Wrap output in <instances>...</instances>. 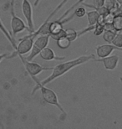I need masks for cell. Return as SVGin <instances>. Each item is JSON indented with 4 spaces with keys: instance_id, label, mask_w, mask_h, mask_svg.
<instances>
[{
    "instance_id": "obj_3",
    "label": "cell",
    "mask_w": 122,
    "mask_h": 129,
    "mask_svg": "<svg viewBox=\"0 0 122 129\" xmlns=\"http://www.w3.org/2000/svg\"><path fill=\"white\" fill-rule=\"evenodd\" d=\"M10 15H11V20H10V25H11L12 35L16 36L18 34L21 33L24 30H28L29 32L28 25L25 24L21 18H19L15 13V0H11L10 1Z\"/></svg>"
},
{
    "instance_id": "obj_13",
    "label": "cell",
    "mask_w": 122,
    "mask_h": 129,
    "mask_svg": "<svg viewBox=\"0 0 122 129\" xmlns=\"http://www.w3.org/2000/svg\"><path fill=\"white\" fill-rule=\"evenodd\" d=\"M104 6H105L110 12H112L113 14H115L116 12V10H117V9L119 8V4L116 2V0H105Z\"/></svg>"
},
{
    "instance_id": "obj_9",
    "label": "cell",
    "mask_w": 122,
    "mask_h": 129,
    "mask_svg": "<svg viewBox=\"0 0 122 129\" xmlns=\"http://www.w3.org/2000/svg\"><path fill=\"white\" fill-rule=\"evenodd\" d=\"M115 50L122 51V48H118L114 45H110V44L100 45L96 47V55L99 58H105L106 56L110 55Z\"/></svg>"
},
{
    "instance_id": "obj_22",
    "label": "cell",
    "mask_w": 122,
    "mask_h": 129,
    "mask_svg": "<svg viewBox=\"0 0 122 129\" xmlns=\"http://www.w3.org/2000/svg\"><path fill=\"white\" fill-rule=\"evenodd\" d=\"M50 35V38H52L53 40H54L56 41V40H58L59 39L66 36V30L64 29H63L60 32H59L58 34H55V35Z\"/></svg>"
},
{
    "instance_id": "obj_16",
    "label": "cell",
    "mask_w": 122,
    "mask_h": 129,
    "mask_svg": "<svg viewBox=\"0 0 122 129\" xmlns=\"http://www.w3.org/2000/svg\"><path fill=\"white\" fill-rule=\"evenodd\" d=\"M116 34H117V32L115 31V30H105L103 33L104 40L108 44H111L113 40L115 39Z\"/></svg>"
},
{
    "instance_id": "obj_26",
    "label": "cell",
    "mask_w": 122,
    "mask_h": 129,
    "mask_svg": "<svg viewBox=\"0 0 122 129\" xmlns=\"http://www.w3.org/2000/svg\"><path fill=\"white\" fill-rule=\"evenodd\" d=\"M40 2V0H35V2H34V6H37V5L38 4V3Z\"/></svg>"
},
{
    "instance_id": "obj_20",
    "label": "cell",
    "mask_w": 122,
    "mask_h": 129,
    "mask_svg": "<svg viewBox=\"0 0 122 129\" xmlns=\"http://www.w3.org/2000/svg\"><path fill=\"white\" fill-rule=\"evenodd\" d=\"M104 31H105V26H104V24L97 23V24L95 25V29L93 30V33H94L95 35L100 36L101 35H103Z\"/></svg>"
},
{
    "instance_id": "obj_7",
    "label": "cell",
    "mask_w": 122,
    "mask_h": 129,
    "mask_svg": "<svg viewBox=\"0 0 122 129\" xmlns=\"http://www.w3.org/2000/svg\"><path fill=\"white\" fill-rule=\"evenodd\" d=\"M22 13L27 22V25L29 29V33H33L35 31L34 24H33V9L29 0H23L22 1Z\"/></svg>"
},
{
    "instance_id": "obj_2",
    "label": "cell",
    "mask_w": 122,
    "mask_h": 129,
    "mask_svg": "<svg viewBox=\"0 0 122 129\" xmlns=\"http://www.w3.org/2000/svg\"><path fill=\"white\" fill-rule=\"evenodd\" d=\"M31 78H32L33 81L36 83V86L34 87V89L33 90L32 94H34L37 90H39L40 92H41V95H42L43 99L46 103L56 107L62 113H63V114H64L66 116L67 113H66L65 111L64 110V108L60 105V103H59V99H58V96H57V94L55 93V92H54L53 90L49 89V88H48V87H46L45 86H44V85H41L39 83L38 79L36 76H33V77H31Z\"/></svg>"
},
{
    "instance_id": "obj_5",
    "label": "cell",
    "mask_w": 122,
    "mask_h": 129,
    "mask_svg": "<svg viewBox=\"0 0 122 129\" xmlns=\"http://www.w3.org/2000/svg\"><path fill=\"white\" fill-rule=\"evenodd\" d=\"M19 43L17 45V48L14 50V52L11 55L8 56V59L13 58L14 56L24 55L26 54L29 53L31 49L33 47V42H34V38L28 37V35L24 36L23 38L19 39Z\"/></svg>"
},
{
    "instance_id": "obj_24",
    "label": "cell",
    "mask_w": 122,
    "mask_h": 129,
    "mask_svg": "<svg viewBox=\"0 0 122 129\" xmlns=\"http://www.w3.org/2000/svg\"><path fill=\"white\" fill-rule=\"evenodd\" d=\"M104 26H105V30H115L113 24H105Z\"/></svg>"
},
{
    "instance_id": "obj_17",
    "label": "cell",
    "mask_w": 122,
    "mask_h": 129,
    "mask_svg": "<svg viewBox=\"0 0 122 129\" xmlns=\"http://www.w3.org/2000/svg\"><path fill=\"white\" fill-rule=\"evenodd\" d=\"M66 30V37L69 39L71 42L74 41L76 39L79 37L78 35V32L74 29H67Z\"/></svg>"
},
{
    "instance_id": "obj_1",
    "label": "cell",
    "mask_w": 122,
    "mask_h": 129,
    "mask_svg": "<svg viewBox=\"0 0 122 129\" xmlns=\"http://www.w3.org/2000/svg\"><path fill=\"white\" fill-rule=\"evenodd\" d=\"M95 59V55L91 54V55H82L76 59H74V60L59 63L58 64H56L54 67H53L52 74L50 76H49L47 78L45 79L44 81H39V83L41 85H44V86H46L47 84L50 83V82L54 81V80H56L57 78L64 76V74H66L67 72H69L70 70L74 68V67H77L80 66V64L89 62L90 60H94Z\"/></svg>"
},
{
    "instance_id": "obj_28",
    "label": "cell",
    "mask_w": 122,
    "mask_h": 129,
    "mask_svg": "<svg viewBox=\"0 0 122 129\" xmlns=\"http://www.w3.org/2000/svg\"><path fill=\"white\" fill-rule=\"evenodd\" d=\"M120 81H122V78H120Z\"/></svg>"
},
{
    "instance_id": "obj_27",
    "label": "cell",
    "mask_w": 122,
    "mask_h": 129,
    "mask_svg": "<svg viewBox=\"0 0 122 129\" xmlns=\"http://www.w3.org/2000/svg\"><path fill=\"white\" fill-rule=\"evenodd\" d=\"M116 2L118 3V4H119V5L122 4V0H116Z\"/></svg>"
},
{
    "instance_id": "obj_23",
    "label": "cell",
    "mask_w": 122,
    "mask_h": 129,
    "mask_svg": "<svg viewBox=\"0 0 122 129\" xmlns=\"http://www.w3.org/2000/svg\"><path fill=\"white\" fill-rule=\"evenodd\" d=\"M105 0H93V5L95 7H101L104 6Z\"/></svg>"
},
{
    "instance_id": "obj_25",
    "label": "cell",
    "mask_w": 122,
    "mask_h": 129,
    "mask_svg": "<svg viewBox=\"0 0 122 129\" xmlns=\"http://www.w3.org/2000/svg\"><path fill=\"white\" fill-rule=\"evenodd\" d=\"M8 55H9V54L8 53H4V54H0V63L2 62V60H4V59L7 58Z\"/></svg>"
},
{
    "instance_id": "obj_12",
    "label": "cell",
    "mask_w": 122,
    "mask_h": 129,
    "mask_svg": "<svg viewBox=\"0 0 122 129\" xmlns=\"http://www.w3.org/2000/svg\"><path fill=\"white\" fill-rule=\"evenodd\" d=\"M0 30H1L2 33L5 35V37H6L8 40H9L10 44H11V45L13 46V48H14V50H15V49L17 48V44H16V42H15V40H14V38H13V35L9 31H8V29H6V27H5L4 25V24H3L1 19H0Z\"/></svg>"
},
{
    "instance_id": "obj_6",
    "label": "cell",
    "mask_w": 122,
    "mask_h": 129,
    "mask_svg": "<svg viewBox=\"0 0 122 129\" xmlns=\"http://www.w3.org/2000/svg\"><path fill=\"white\" fill-rule=\"evenodd\" d=\"M19 57L20 58V60H21L23 64H24L27 73L31 77L36 76L37 75L42 73L43 71H52V70H53V67H45V66H41V64H38V63L28 61L26 60L24 55H19Z\"/></svg>"
},
{
    "instance_id": "obj_14",
    "label": "cell",
    "mask_w": 122,
    "mask_h": 129,
    "mask_svg": "<svg viewBox=\"0 0 122 129\" xmlns=\"http://www.w3.org/2000/svg\"><path fill=\"white\" fill-rule=\"evenodd\" d=\"M113 25L116 32L122 31V14L115 15L113 20Z\"/></svg>"
},
{
    "instance_id": "obj_11",
    "label": "cell",
    "mask_w": 122,
    "mask_h": 129,
    "mask_svg": "<svg viewBox=\"0 0 122 129\" xmlns=\"http://www.w3.org/2000/svg\"><path fill=\"white\" fill-rule=\"evenodd\" d=\"M87 20H88V26H94L97 24L98 19L100 17V14L96 10H91V11L87 12L86 14Z\"/></svg>"
},
{
    "instance_id": "obj_18",
    "label": "cell",
    "mask_w": 122,
    "mask_h": 129,
    "mask_svg": "<svg viewBox=\"0 0 122 129\" xmlns=\"http://www.w3.org/2000/svg\"><path fill=\"white\" fill-rule=\"evenodd\" d=\"M111 44L118 48H122V34L120 32H117Z\"/></svg>"
},
{
    "instance_id": "obj_8",
    "label": "cell",
    "mask_w": 122,
    "mask_h": 129,
    "mask_svg": "<svg viewBox=\"0 0 122 129\" xmlns=\"http://www.w3.org/2000/svg\"><path fill=\"white\" fill-rule=\"evenodd\" d=\"M94 61L96 62H102L104 66L108 71H113L116 68L119 63V56L117 55H111L106 56L105 58L95 59Z\"/></svg>"
},
{
    "instance_id": "obj_15",
    "label": "cell",
    "mask_w": 122,
    "mask_h": 129,
    "mask_svg": "<svg viewBox=\"0 0 122 129\" xmlns=\"http://www.w3.org/2000/svg\"><path fill=\"white\" fill-rule=\"evenodd\" d=\"M56 43H57L58 47L62 49V50H66V49H68L71 45V41L69 40L66 36L59 39L58 40H56Z\"/></svg>"
},
{
    "instance_id": "obj_21",
    "label": "cell",
    "mask_w": 122,
    "mask_h": 129,
    "mask_svg": "<svg viewBox=\"0 0 122 129\" xmlns=\"http://www.w3.org/2000/svg\"><path fill=\"white\" fill-rule=\"evenodd\" d=\"M114 18H115V14L110 12L104 16V22H105V24H113Z\"/></svg>"
},
{
    "instance_id": "obj_4",
    "label": "cell",
    "mask_w": 122,
    "mask_h": 129,
    "mask_svg": "<svg viewBox=\"0 0 122 129\" xmlns=\"http://www.w3.org/2000/svg\"><path fill=\"white\" fill-rule=\"evenodd\" d=\"M49 39H50L49 35H41L35 37L34 42H33V47L31 49L29 54H28V55L24 56L26 60L28 61H32L36 56L39 55L41 51L48 46Z\"/></svg>"
},
{
    "instance_id": "obj_19",
    "label": "cell",
    "mask_w": 122,
    "mask_h": 129,
    "mask_svg": "<svg viewBox=\"0 0 122 129\" xmlns=\"http://www.w3.org/2000/svg\"><path fill=\"white\" fill-rule=\"evenodd\" d=\"M86 14H87L86 9H85L84 7H78L77 6L75 8L74 12V16L79 17V18H83L86 15Z\"/></svg>"
},
{
    "instance_id": "obj_10",
    "label": "cell",
    "mask_w": 122,
    "mask_h": 129,
    "mask_svg": "<svg viewBox=\"0 0 122 129\" xmlns=\"http://www.w3.org/2000/svg\"><path fill=\"white\" fill-rule=\"evenodd\" d=\"M40 57L45 60H64L65 57H60V56H58L55 54V52L52 50V49L49 48L48 46L45 47L44 50L41 51L40 54H39Z\"/></svg>"
}]
</instances>
